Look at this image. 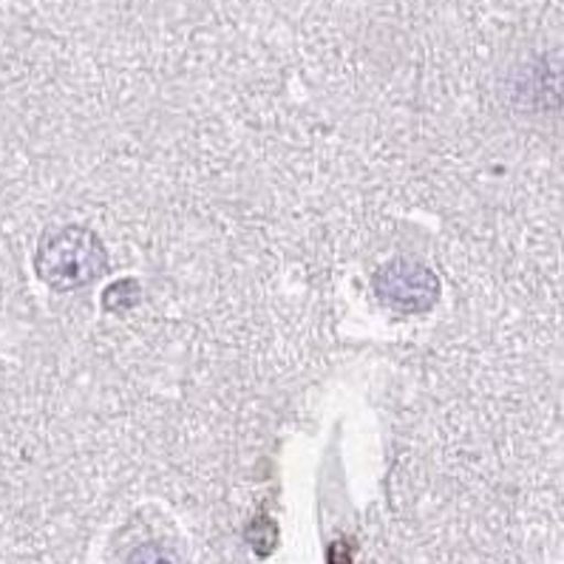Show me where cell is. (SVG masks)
I'll list each match as a JSON object with an SVG mask.
<instances>
[{"instance_id": "3957f363", "label": "cell", "mask_w": 564, "mask_h": 564, "mask_svg": "<svg viewBox=\"0 0 564 564\" xmlns=\"http://www.w3.org/2000/svg\"><path fill=\"white\" fill-rule=\"evenodd\" d=\"M142 286L137 279H120L106 286L102 293V310L106 313H131L133 306H140Z\"/></svg>"}, {"instance_id": "5b68a950", "label": "cell", "mask_w": 564, "mask_h": 564, "mask_svg": "<svg viewBox=\"0 0 564 564\" xmlns=\"http://www.w3.org/2000/svg\"><path fill=\"white\" fill-rule=\"evenodd\" d=\"M128 564H176V558L162 544H142V547L131 553Z\"/></svg>"}, {"instance_id": "8992f818", "label": "cell", "mask_w": 564, "mask_h": 564, "mask_svg": "<svg viewBox=\"0 0 564 564\" xmlns=\"http://www.w3.org/2000/svg\"><path fill=\"white\" fill-rule=\"evenodd\" d=\"M352 544L349 542H335L333 547H329V553H326V562L329 564H352Z\"/></svg>"}, {"instance_id": "6da1fadb", "label": "cell", "mask_w": 564, "mask_h": 564, "mask_svg": "<svg viewBox=\"0 0 564 564\" xmlns=\"http://www.w3.org/2000/svg\"><path fill=\"white\" fill-rule=\"evenodd\" d=\"M34 272L57 293H77L108 272V250L97 232L72 225L46 232L37 245Z\"/></svg>"}, {"instance_id": "277c9868", "label": "cell", "mask_w": 564, "mask_h": 564, "mask_svg": "<svg viewBox=\"0 0 564 564\" xmlns=\"http://www.w3.org/2000/svg\"><path fill=\"white\" fill-rule=\"evenodd\" d=\"M247 542L259 556H270L275 551V544H279V524L261 513V517L247 524Z\"/></svg>"}, {"instance_id": "7a4b0ae2", "label": "cell", "mask_w": 564, "mask_h": 564, "mask_svg": "<svg viewBox=\"0 0 564 564\" xmlns=\"http://www.w3.org/2000/svg\"><path fill=\"white\" fill-rule=\"evenodd\" d=\"M372 290L380 304L403 315L429 313L443 293L437 272L432 267H425L423 261L403 259V256L386 261L375 270Z\"/></svg>"}]
</instances>
